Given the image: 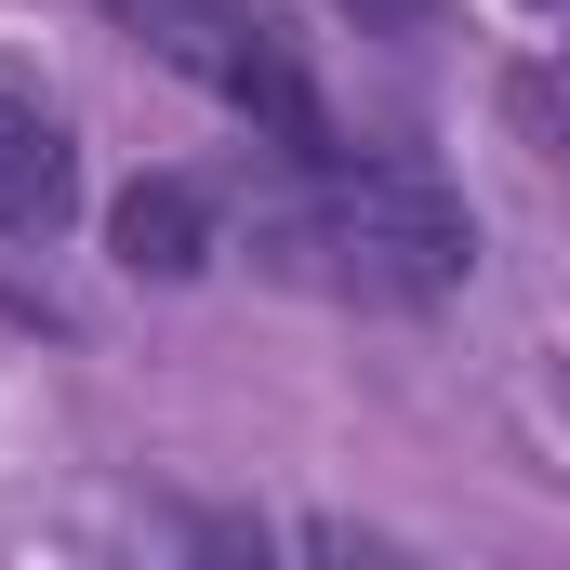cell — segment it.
<instances>
[{"label": "cell", "mask_w": 570, "mask_h": 570, "mask_svg": "<svg viewBox=\"0 0 570 570\" xmlns=\"http://www.w3.org/2000/svg\"><path fill=\"white\" fill-rule=\"evenodd\" d=\"M253 253H266L279 279L332 292V305L412 318V305H438V292L478 279V213L438 186L425 159L318 146V159H279V186L253 199Z\"/></svg>", "instance_id": "cell-1"}, {"label": "cell", "mask_w": 570, "mask_h": 570, "mask_svg": "<svg viewBox=\"0 0 570 570\" xmlns=\"http://www.w3.org/2000/svg\"><path fill=\"white\" fill-rule=\"evenodd\" d=\"M345 27H372V40H412V27H438V0H332Z\"/></svg>", "instance_id": "cell-5"}, {"label": "cell", "mask_w": 570, "mask_h": 570, "mask_svg": "<svg viewBox=\"0 0 570 570\" xmlns=\"http://www.w3.org/2000/svg\"><path fill=\"white\" fill-rule=\"evenodd\" d=\"M107 253H120V279H199L213 253H239L226 186H199V173H146V186H120Z\"/></svg>", "instance_id": "cell-3"}, {"label": "cell", "mask_w": 570, "mask_h": 570, "mask_svg": "<svg viewBox=\"0 0 570 570\" xmlns=\"http://www.w3.org/2000/svg\"><path fill=\"white\" fill-rule=\"evenodd\" d=\"M531 13H544V27H570V0H531Z\"/></svg>", "instance_id": "cell-6"}, {"label": "cell", "mask_w": 570, "mask_h": 570, "mask_svg": "<svg viewBox=\"0 0 570 570\" xmlns=\"http://www.w3.org/2000/svg\"><path fill=\"white\" fill-rule=\"evenodd\" d=\"M120 40H146V67H173L186 94H213L226 120H253V134L279 146V159H318L332 134V107H318V67H305V40L279 27V0H94Z\"/></svg>", "instance_id": "cell-2"}, {"label": "cell", "mask_w": 570, "mask_h": 570, "mask_svg": "<svg viewBox=\"0 0 570 570\" xmlns=\"http://www.w3.org/2000/svg\"><path fill=\"white\" fill-rule=\"evenodd\" d=\"M80 213V134L0 80V239H53Z\"/></svg>", "instance_id": "cell-4"}]
</instances>
